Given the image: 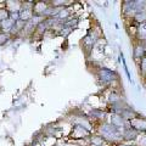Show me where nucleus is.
Wrapping results in <instances>:
<instances>
[{
    "label": "nucleus",
    "instance_id": "nucleus-3",
    "mask_svg": "<svg viewBox=\"0 0 146 146\" xmlns=\"http://www.w3.org/2000/svg\"><path fill=\"white\" fill-rule=\"evenodd\" d=\"M33 4H34V1H21V9H20V11H18V17H20L21 22L27 23V22L31 21L32 17L34 16Z\"/></svg>",
    "mask_w": 146,
    "mask_h": 146
},
{
    "label": "nucleus",
    "instance_id": "nucleus-7",
    "mask_svg": "<svg viewBox=\"0 0 146 146\" xmlns=\"http://www.w3.org/2000/svg\"><path fill=\"white\" fill-rule=\"evenodd\" d=\"M122 13L128 18H133L136 13L135 1H123L122 3Z\"/></svg>",
    "mask_w": 146,
    "mask_h": 146
},
{
    "label": "nucleus",
    "instance_id": "nucleus-14",
    "mask_svg": "<svg viewBox=\"0 0 146 146\" xmlns=\"http://www.w3.org/2000/svg\"><path fill=\"white\" fill-rule=\"evenodd\" d=\"M12 40V35L10 33H4L0 32V46H5Z\"/></svg>",
    "mask_w": 146,
    "mask_h": 146
},
{
    "label": "nucleus",
    "instance_id": "nucleus-12",
    "mask_svg": "<svg viewBox=\"0 0 146 146\" xmlns=\"http://www.w3.org/2000/svg\"><path fill=\"white\" fill-rule=\"evenodd\" d=\"M146 55V49L143 45V43H138L136 42L134 44V49H133V57L135 61H140L141 58Z\"/></svg>",
    "mask_w": 146,
    "mask_h": 146
},
{
    "label": "nucleus",
    "instance_id": "nucleus-13",
    "mask_svg": "<svg viewBox=\"0 0 146 146\" xmlns=\"http://www.w3.org/2000/svg\"><path fill=\"white\" fill-rule=\"evenodd\" d=\"M131 20H133L135 23H138L139 26H140V25H145V23H146V11L135 13L134 17L131 18Z\"/></svg>",
    "mask_w": 146,
    "mask_h": 146
},
{
    "label": "nucleus",
    "instance_id": "nucleus-20",
    "mask_svg": "<svg viewBox=\"0 0 146 146\" xmlns=\"http://www.w3.org/2000/svg\"><path fill=\"white\" fill-rule=\"evenodd\" d=\"M113 146H136L134 143H124V141H122V143H118V144H115Z\"/></svg>",
    "mask_w": 146,
    "mask_h": 146
},
{
    "label": "nucleus",
    "instance_id": "nucleus-6",
    "mask_svg": "<svg viewBox=\"0 0 146 146\" xmlns=\"http://www.w3.org/2000/svg\"><path fill=\"white\" fill-rule=\"evenodd\" d=\"M107 116H108V113L100 108H91L88 113V118H90V119H93V121H96L99 123L106 121Z\"/></svg>",
    "mask_w": 146,
    "mask_h": 146
},
{
    "label": "nucleus",
    "instance_id": "nucleus-9",
    "mask_svg": "<svg viewBox=\"0 0 146 146\" xmlns=\"http://www.w3.org/2000/svg\"><path fill=\"white\" fill-rule=\"evenodd\" d=\"M49 7H50V3L49 1H34V4H33V12H34V15L44 17V13L46 12V10Z\"/></svg>",
    "mask_w": 146,
    "mask_h": 146
},
{
    "label": "nucleus",
    "instance_id": "nucleus-11",
    "mask_svg": "<svg viewBox=\"0 0 146 146\" xmlns=\"http://www.w3.org/2000/svg\"><path fill=\"white\" fill-rule=\"evenodd\" d=\"M96 42H98V35L95 34L94 32H90V33H88L83 38V40H82V45H83L85 49L90 50V49H93V46L95 45Z\"/></svg>",
    "mask_w": 146,
    "mask_h": 146
},
{
    "label": "nucleus",
    "instance_id": "nucleus-17",
    "mask_svg": "<svg viewBox=\"0 0 146 146\" xmlns=\"http://www.w3.org/2000/svg\"><path fill=\"white\" fill-rule=\"evenodd\" d=\"M136 146H146V133L139 134V136L134 141Z\"/></svg>",
    "mask_w": 146,
    "mask_h": 146
},
{
    "label": "nucleus",
    "instance_id": "nucleus-8",
    "mask_svg": "<svg viewBox=\"0 0 146 146\" xmlns=\"http://www.w3.org/2000/svg\"><path fill=\"white\" fill-rule=\"evenodd\" d=\"M89 135H90V131L86 129V128H84L83 125H80V124H77V123L73 124L72 138L79 139V138H85V136H89Z\"/></svg>",
    "mask_w": 146,
    "mask_h": 146
},
{
    "label": "nucleus",
    "instance_id": "nucleus-4",
    "mask_svg": "<svg viewBox=\"0 0 146 146\" xmlns=\"http://www.w3.org/2000/svg\"><path fill=\"white\" fill-rule=\"evenodd\" d=\"M106 121H107L111 125H113L115 128H117V129L121 130V131H123V130L125 129V128L129 127V123H128V121H125L122 116L116 115V113H110V115L107 116V119H106Z\"/></svg>",
    "mask_w": 146,
    "mask_h": 146
},
{
    "label": "nucleus",
    "instance_id": "nucleus-15",
    "mask_svg": "<svg viewBox=\"0 0 146 146\" xmlns=\"http://www.w3.org/2000/svg\"><path fill=\"white\" fill-rule=\"evenodd\" d=\"M119 58H122L123 68H124V72H125V74H127V77H128V80H129V82H130V83H133V79H131V76H130V72H129V70H128V66H127V62H125L124 55H123V52H122V51L119 52Z\"/></svg>",
    "mask_w": 146,
    "mask_h": 146
},
{
    "label": "nucleus",
    "instance_id": "nucleus-16",
    "mask_svg": "<svg viewBox=\"0 0 146 146\" xmlns=\"http://www.w3.org/2000/svg\"><path fill=\"white\" fill-rule=\"evenodd\" d=\"M139 71H140V74L146 78V55L139 61Z\"/></svg>",
    "mask_w": 146,
    "mask_h": 146
},
{
    "label": "nucleus",
    "instance_id": "nucleus-5",
    "mask_svg": "<svg viewBox=\"0 0 146 146\" xmlns=\"http://www.w3.org/2000/svg\"><path fill=\"white\" fill-rule=\"evenodd\" d=\"M129 123V127L133 128L134 130H136L139 134L146 133V118L141 117L140 115L135 116L134 118H131L130 121H128Z\"/></svg>",
    "mask_w": 146,
    "mask_h": 146
},
{
    "label": "nucleus",
    "instance_id": "nucleus-18",
    "mask_svg": "<svg viewBox=\"0 0 146 146\" xmlns=\"http://www.w3.org/2000/svg\"><path fill=\"white\" fill-rule=\"evenodd\" d=\"M10 17V11L5 7H0V22H3V21H5L6 18Z\"/></svg>",
    "mask_w": 146,
    "mask_h": 146
},
{
    "label": "nucleus",
    "instance_id": "nucleus-19",
    "mask_svg": "<svg viewBox=\"0 0 146 146\" xmlns=\"http://www.w3.org/2000/svg\"><path fill=\"white\" fill-rule=\"evenodd\" d=\"M102 143H104V140L100 135L91 136V144H93V146H102Z\"/></svg>",
    "mask_w": 146,
    "mask_h": 146
},
{
    "label": "nucleus",
    "instance_id": "nucleus-10",
    "mask_svg": "<svg viewBox=\"0 0 146 146\" xmlns=\"http://www.w3.org/2000/svg\"><path fill=\"white\" fill-rule=\"evenodd\" d=\"M122 136H123V141L124 143H134L136 138L139 136V133L136 130H134L133 128L128 127L122 131Z\"/></svg>",
    "mask_w": 146,
    "mask_h": 146
},
{
    "label": "nucleus",
    "instance_id": "nucleus-1",
    "mask_svg": "<svg viewBox=\"0 0 146 146\" xmlns=\"http://www.w3.org/2000/svg\"><path fill=\"white\" fill-rule=\"evenodd\" d=\"M98 135H100L104 141L111 144H118L123 141V136H122V131L118 130L117 128L111 125L107 121L99 123L98 127Z\"/></svg>",
    "mask_w": 146,
    "mask_h": 146
},
{
    "label": "nucleus",
    "instance_id": "nucleus-2",
    "mask_svg": "<svg viewBox=\"0 0 146 146\" xmlns=\"http://www.w3.org/2000/svg\"><path fill=\"white\" fill-rule=\"evenodd\" d=\"M96 77H98L100 83L102 85H106V86L113 85L119 79V76L113 70H110L107 67H100L96 72Z\"/></svg>",
    "mask_w": 146,
    "mask_h": 146
}]
</instances>
